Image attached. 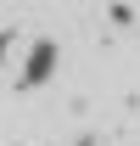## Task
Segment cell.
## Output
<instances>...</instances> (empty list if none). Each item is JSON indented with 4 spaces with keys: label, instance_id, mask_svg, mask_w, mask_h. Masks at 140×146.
<instances>
[{
    "label": "cell",
    "instance_id": "1",
    "mask_svg": "<svg viewBox=\"0 0 140 146\" xmlns=\"http://www.w3.org/2000/svg\"><path fill=\"white\" fill-rule=\"evenodd\" d=\"M51 68H56V45H51V39H39V45H34V62H28V84H39Z\"/></svg>",
    "mask_w": 140,
    "mask_h": 146
}]
</instances>
